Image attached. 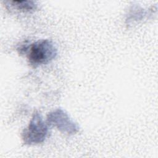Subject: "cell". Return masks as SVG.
Segmentation results:
<instances>
[{
    "instance_id": "4",
    "label": "cell",
    "mask_w": 158,
    "mask_h": 158,
    "mask_svg": "<svg viewBox=\"0 0 158 158\" xmlns=\"http://www.w3.org/2000/svg\"><path fill=\"white\" fill-rule=\"evenodd\" d=\"M14 7L23 11H31L36 9L37 5L32 1H13L10 2Z\"/></svg>"
},
{
    "instance_id": "2",
    "label": "cell",
    "mask_w": 158,
    "mask_h": 158,
    "mask_svg": "<svg viewBox=\"0 0 158 158\" xmlns=\"http://www.w3.org/2000/svg\"><path fill=\"white\" fill-rule=\"evenodd\" d=\"M48 132V123L43 120L41 114L35 111L28 127L22 131V138L25 144H38L44 141Z\"/></svg>"
},
{
    "instance_id": "1",
    "label": "cell",
    "mask_w": 158,
    "mask_h": 158,
    "mask_svg": "<svg viewBox=\"0 0 158 158\" xmlns=\"http://www.w3.org/2000/svg\"><path fill=\"white\" fill-rule=\"evenodd\" d=\"M19 49L20 53L22 51L27 52L28 60L35 67L48 64L57 55V49L54 43L47 39L38 40L30 46L23 45Z\"/></svg>"
},
{
    "instance_id": "3",
    "label": "cell",
    "mask_w": 158,
    "mask_h": 158,
    "mask_svg": "<svg viewBox=\"0 0 158 158\" xmlns=\"http://www.w3.org/2000/svg\"><path fill=\"white\" fill-rule=\"evenodd\" d=\"M46 122L48 125L56 127L60 132L68 135L76 134L80 129L69 114L60 108L49 112L47 115Z\"/></svg>"
}]
</instances>
